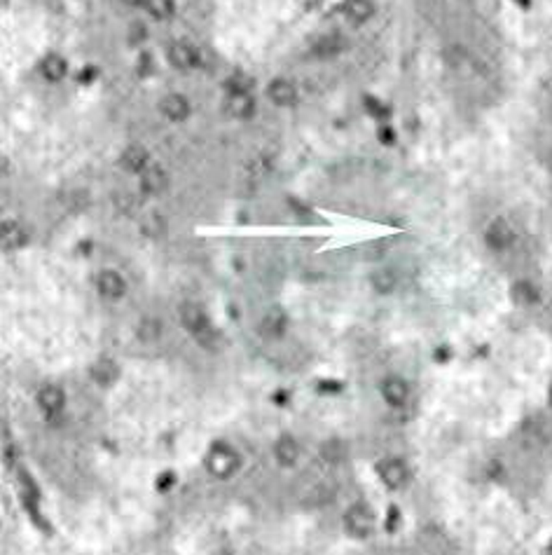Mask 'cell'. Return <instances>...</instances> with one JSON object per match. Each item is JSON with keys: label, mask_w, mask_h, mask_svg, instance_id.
I'll list each match as a JSON object with an SVG mask.
<instances>
[{"label": "cell", "mask_w": 552, "mask_h": 555, "mask_svg": "<svg viewBox=\"0 0 552 555\" xmlns=\"http://www.w3.org/2000/svg\"><path fill=\"white\" fill-rule=\"evenodd\" d=\"M124 5H129V8H141V5H145L148 0H122Z\"/></svg>", "instance_id": "38"}, {"label": "cell", "mask_w": 552, "mask_h": 555, "mask_svg": "<svg viewBox=\"0 0 552 555\" xmlns=\"http://www.w3.org/2000/svg\"><path fill=\"white\" fill-rule=\"evenodd\" d=\"M347 47V42H344L342 35H337V33H327L323 35L316 45H314V54L321 59H330V57H337L339 52Z\"/></svg>", "instance_id": "21"}, {"label": "cell", "mask_w": 552, "mask_h": 555, "mask_svg": "<svg viewBox=\"0 0 552 555\" xmlns=\"http://www.w3.org/2000/svg\"><path fill=\"white\" fill-rule=\"evenodd\" d=\"M381 398L386 401V406H391V408H403L405 403H408V398H410V387H408V382H405L403 377H398V375H389L381 382Z\"/></svg>", "instance_id": "7"}, {"label": "cell", "mask_w": 552, "mask_h": 555, "mask_svg": "<svg viewBox=\"0 0 552 555\" xmlns=\"http://www.w3.org/2000/svg\"><path fill=\"white\" fill-rule=\"evenodd\" d=\"M511 295L513 300L522 307H529V305H536L538 300H541V291L536 288V283H531L529 279H520L513 283L511 288Z\"/></svg>", "instance_id": "17"}, {"label": "cell", "mask_w": 552, "mask_h": 555, "mask_svg": "<svg viewBox=\"0 0 552 555\" xmlns=\"http://www.w3.org/2000/svg\"><path fill=\"white\" fill-rule=\"evenodd\" d=\"M169 188V173L160 164H150L141 173V190L145 195H160Z\"/></svg>", "instance_id": "11"}, {"label": "cell", "mask_w": 552, "mask_h": 555, "mask_svg": "<svg viewBox=\"0 0 552 555\" xmlns=\"http://www.w3.org/2000/svg\"><path fill=\"white\" fill-rule=\"evenodd\" d=\"M122 167L126 171H145V169L150 167V153L145 150L143 146H138V143H133L122 153Z\"/></svg>", "instance_id": "16"}, {"label": "cell", "mask_w": 552, "mask_h": 555, "mask_svg": "<svg viewBox=\"0 0 552 555\" xmlns=\"http://www.w3.org/2000/svg\"><path fill=\"white\" fill-rule=\"evenodd\" d=\"M143 40H145V26L136 21L129 28V42H131V45H138V42H143Z\"/></svg>", "instance_id": "32"}, {"label": "cell", "mask_w": 552, "mask_h": 555, "mask_svg": "<svg viewBox=\"0 0 552 555\" xmlns=\"http://www.w3.org/2000/svg\"><path fill=\"white\" fill-rule=\"evenodd\" d=\"M173 485H175V473L171 471V469H166V471H162V473L155 478V487H157V492H171V490H173Z\"/></svg>", "instance_id": "28"}, {"label": "cell", "mask_w": 552, "mask_h": 555, "mask_svg": "<svg viewBox=\"0 0 552 555\" xmlns=\"http://www.w3.org/2000/svg\"><path fill=\"white\" fill-rule=\"evenodd\" d=\"M227 111H229V115L241 117V120L253 117V113H256V101H253L251 94H229Z\"/></svg>", "instance_id": "20"}, {"label": "cell", "mask_w": 552, "mask_h": 555, "mask_svg": "<svg viewBox=\"0 0 552 555\" xmlns=\"http://www.w3.org/2000/svg\"><path fill=\"white\" fill-rule=\"evenodd\" d=\"M318 391L321 394H339L342 391V382H337V379H321Z\"/></svg>", "instance_id": "31"}, {"label": "cell", "mask_w": 552, "mask_h": 555, "mask_svg": "<svg viewBox=\"0 0 552 555\" xmlns=\"http://www.w3.org/2000/svg\"><path fill=\"white\" fill-rule=\"evenodd\" d=\"M160 335H162V326L157 319L153 317H145L141 326H138V337L145 342H153V340H160Z\"/></svg>", "instance_id": "25"}, {"label": "cell", "mask_w": 552, "mask_h": 555, "mask_svg": "<svg viewBox=\"0 0 552 555\" xmlns=\"http://www.w3.org/2000/svg\"><path fill=\"white\" fill-rule=\"evenodd\" d=\"M286 328H288V317L281 307H272L263 317V321H260V333H263V337H269V340L283 337Z\"/></svg>", "instance_id": "9"}, {"label": "cell", "mask_w": 552, "mask_h": 555, "mask_svg": "<svg viewBox=\"0 0 552 555\" xmlns=\"http://www.w3.org/2000/svg\"><path fill=\"white\" fill-rule=\"evenodd\" d=\"M253 77L246 73H232L225 80V87L229 89V94H251L253 89Z\"/></svg>", "instance_id": "23"}, {"label": "cell", "mask_w": 552, "mask_h": 555, "mask_svg": "<svg viewBox=\"0 0 552 555\" xmlns=\"http://www.w3.org/2000/svg\"><path fill=\"white\" fill-rule=\"evenodd\" d=\"M26 239H28L26 230H23L17 220H5L3 223V249L5 251L21 249V246L26 244Z\"/></svg>", "instance_id": "18"}, {"label": "cell", "mask_w": 552, "mask_h": 555, "mask_svg": "<svg viewBox=\"0 0 552 555\" xmlns=\"http://www.w3.org/2000/svg\"><path fill=\"white\" fill-rule=\"evenodd\" d=\"M40 73L45 75L50 82H59L66 73H68V64H66V59L59 57V54H47V57L40 62Z\"/></svg>", "instance_id": "19"}, {"label": "cell", "mask_w": 552, "mask_h": 555, "mask_svg": "<svg viewBox=\"0 0 552 555\" xmlns=\"http://www.w3.org/2000/svg\"><path fill=\"white\" fill-rule=\"evenodd\" d=\"M204 467L213 478L218 480H227L241 469V457L229 443H222V440H216L209 448L204 457Z\"/></svg>", "instance_id": "1"}, {"label": "cell", "mask_w": 552, "mask_h": 555, "mask_svg": "<svg viewBox=\"0 0 552 555\" xmlns=\"http://www.w3.org/2000/svg\"><path fill=\"white\" fill-rule=\"evenodd\" d=\"M487 473L491 476V478H499V476L503 473V464L501 462H491L489 469H487Z\"/></svg>", "instance_id": "36"}, {"label": "cell", "mask_w": 552, "mask_h": 555, "mask_svg": "<svg viewBox=\"0 0 552 555\" xmlns=\"http://www.w3.org/2000/svg\"><path fill=\"white\" fill-rule=\"evenodd\" d=\"M515 239H517L515 227L506 218H494L487 225V230H484V241H487V246L494 251L511 249V246L515 244Z\"/></svg>", "instance_id": "5"}, {"label": "cell", "mask_w": 552, "mask_h": 555, "mask_svg": "<svg viewBox=\"0 0 552 555\" xmlns=\"http://www.w3.org/2000/svg\"><path fill=\"white\" fill-rule=\"evenodd\" d=\"M274 457L281 467H295L297 460H300V443L295 440V436H290V433L278 436L274 443Z\"/></svg>", "instance_id": "10"}, {"label": "cell", "mask_w": 552, "mask_h": 555, "mask_svg": "<svg viewBox=\"0 0 552 555\" xmlns=\"http://www.w3.org/2000/svg\"><path fill=\"white\" fill-rule=\"evenodd\" d=\"M344 529L354 539H368L374 532V514L365 502H356L349 506V511L344 514Z\"/></svg>", "instance_id": "3"}, {"label": "cell", "mask_w": 552, "mask_h": 555, "mask_svg": "<svg viewBox=\"0 0 552 555\" xmlns=\"http://www.w3.org/2000/svg\"><path fill=\"white\" fill-rule=\"evenodd\" d=\"M321 455H323V460H327V462H337L339 457H342V443H337V440L325 443L323 448H321Z\"/></svg>", "instance_id": "29"}, {"label": "cell", "mask_w": 552, "mask_h": 555, "mask_svg": "<svg viewBox=\"0 0 552 555\" xmlns=\"http://www.w3.org/2000/svg\"><path fill=\"white\" fill-rule=\"evenodd\" d=\"M169 62L180 70H190L199 64V52L187 42H175L169 47Z\"/></svg>", "instance_id": "12"}, {"label": "cell", "mask_w": 552, "mask_h": 555, "mask_svg": "<svg viewBox=\"0 0 552 555\" xmlns=\"http://www.w3.org/2000/svg\"><path fill=\"white\" fill-rule=\"evenodd\" d=\"M35 401H38V408L45 413V417L54 420V417H59L66 408V391L61 387H57V384H45V387L38 391Z\"/></svg>", "instance_id": "6"}, {"label": "cell", "mask_w": 552, "mask_h": 555, "mask_svg": "<svg viewBox=\"0 0 552 555\" xmlns=\"http://www.w3.org/2000/svg\"><path fill=\"white\" fill-rule=\"evenodd\" d=\"M160 111L164 113V117H169L171 122H183V120L190 115V101H187L183 94H169L162 99Z\"/></svg>", "instance_id": "13"}, {"label": "cell", "mask_w": 552, "mask_h": 555, "mask_svg": "<svg viewBox=\"0 0 552 555\" xmlns=\"http://www.w3.org/2000/svg\"><path fill=\"white\" fill-rule=\"evenodd\" d=\"M450 359V352H447V349H438V352H435V361H447Z\"/></svg>", "instance_id": "37"}, {"label": "cell", "mask_w": 552, "mask_h": 555, "mask_svg": "<svg viewBox=\"0 0 552 555\" xmlns=\"http://www.w3.org/2000/svg\"><path fill=\"white\" fill-rule=\"evenodd\" d=\"M180 323L187 333H192L202 345L209 347V340L213 337V328H211L209 314L204 312V307H199L197 303H185L180 307Z\"/></svg>", "instance_id": "2"}, {"label": "cell", "mask_w": 552, "mask_h": 555, "mask_svg": "<svg viewBox=\"0 0 552 555\" xmlns=\"http://www.w3.org/2000/svg\"><path fill=\"white\" fill-rule=\"evenodd\" d=\"M372 286L377 293L389 295L393 288H396V274H393L391 270H377V272L372 274Z\"/></svg>", "instance_id": "24"}, {"label": "cell", "mask_w": 552, "mask_h": 555, "mask_svg": "<svg viewBox=\"0 0 552 555\" xmlns=\"http://www.w3.org/2000/svg\"><path fill=\"white\" fill-rule=\"evenodd\" d=\"M377 136H379V141H381V143H393V141H396V134H393L391 126H381Z\"/></svg>", "instance_id": "35"}, {"label": "cell", "mask_w": 552, "mask_h": 555, "mask_svg": "<svg viewBox=\"0 0 552 555\" xmlns=\"http://www.w3.org/2000/svg\"><path fill=\"white\" fill-rule=\"evenodd\" d=\"M120 377V368L113 359H99L92 366V379L99 387H113Z\"/></svg>", "instance_id": "15"}, {"label": "cell", "mask_w": 552, "mask_h": 555, "mask_svg": "<svg viewBox=\"0 0 552 555\" xmlns=\"http://www.w3.org/2000/svg\"><path fill=\"white\" fill-rule=\"evenodd\" d=\"M148 12L155 17V19H169V17L173 15V0H148Z\"/></svg>", "instance_id": "26"}, {"label": "cell", "mask_w": 552, "mask_h": 555, "mask_svg": "<svg viewBox=\"0 0 552 555\" xmlns=\"http://www.w3.org/2000/svg\"><path fill=\"white\" fill-rule=\"evenodd\" d=\"M96 288L106 300H120L126 293V281L124 276L115 270H103L96 276Z\"/></svg>", "instance_id": "8"}, {"label": "cell", "mask_w": 552, "mask_h": 555, "mask_svg": "<svg viewBox=\"0 0 552 555\" xmlns=\"http://www.w3.org/2000/svg\"><path fill=\"white\" fill-rule=\"evenodd\" d=\"M550 553H552V544H550Z\"/></svg>", "instance_id": "40"}, {"label": "cell", "mask_w": 552, "mask_h": 555, "mask_svg": "<svg viewBox=\"0 0 552 555\" xmlns=\"http://www.w3.org/2000/svg\"><path fill=\"white\" fill-rule=\"evenodd\" d=\"M344 12L351 21H368L374 15V5L370 0H349Z\"/></svg>", "instance_id": "22"}, {"label": "cell", "mask_w": 552, "mask_h": 555, "mask_svg": "<svg viewBox=\"0 0 552 555\" xmlns=\"http://www.w3.org/2000/svg\"><path fill=\"white\" fill-rule=\"evenodd\" d=\"M267 96H269L276 106H293L297 101V89L290 80L278 77V80H274L267 87Z\"/></svg>", "instance_id": "14"}, {"label": "cell", "mask_w": 552, "mask_h": 555, "mask_svg": "<svg viewBox=\"0 0 552 555\" xmlns=\"http://www.w3.org/2000/svg\"><path fill=\"white\" fill-rule=\"evenodd\" d=\"M374 471H377L379 480L384 482L389 490H400V487H405V482L410 480L408 464L403 460H398V457H384V460H379L374 464Z\"/></svg>", "instance_id": "4"}, {"label": "cell", "mask_w": 552, "mask_h": 555, "mask_svg": "<svg viewBox=\"0 0 552 555\" xmlns=\"http://www.w3.org/2000/svg\"><path fill=\"white\" fill-rule=\"evenodd\" d=\"M138 73L141 75H150L153 73V59H150V54H141V62H138Z\"/></svg>", "instance_id": "34"}, {"label": "cell", "mask_w": 552, "mask_h": 555, "mask_svg": "<svg viewBox=\"0 0 552 555\" xmlns=\"http://www.w3.org/2000/svg\"><path fill=\"white\" fill-rule=\"evenodd\" d=\"M550 406H552V384H550Z\"/></svg>", "instance_id": "39"}, {"label": "cell", "mask_w": 552, "mask_h": 555, "mask_svg": "<svg viewBox=\"0 0 552 555\" xmlns=\"http://www.w3.org/2000/svg\"><path fill=\"white\" fill-rule=\"evenodd\" d=\"M96 77H99V68H94V66H87V68H82V73L77 75V80H80L82 84H89V82H94Z\"/></svg>", "instance_id": "33"}, {"label": "cell", "mask_w": 552, "mask_h": 555, "mask_svg": "<svg viewBox=\"0 0 552 555\" xmlns=\"http://www.w3.org/2000/svg\"><path fill=\"white\" fill-rule=\"evenodd\" d=\"M400 527V509L396 504H389L386 509V532H396Z\"/></svg>", "instance_id": "30"}, {"label": "cell", "mask_w": 552, "mask_h": 555, "mask_svg": "<svg viewBox=\"0 0 552 555\" xmlns=\"http://www.w3.org/2000/svg\"><path fill=\"white\" fill-rule=\"evenodd\" d=\"M143 232L148 234V237L157 239V237H162V234L166 232V223H164L162 216L153 214V216H148V218H145V223H143Z\"/></svg>", "instance_id": "27"}]
</instances>
